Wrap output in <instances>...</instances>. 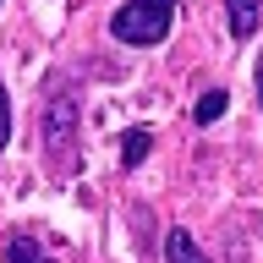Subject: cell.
I'll return each instance as SVG.
<instances>
[{
    "mask_svg": "<svg viewBox=\"0 0 263 263\" xmlns=\"http://www.w3.org/2000/svg\"><path fill=\"white\" fill-rule=\"evenodd\" d=\"M252 82H258V110H263V55H258V71H252Z\"/></svg>",
    "mask_w": 263,
    "mask_h": 263,
    "instance_id": "obj_9",
    "label": "cell"
},
{
    "mask_svg": "<svg viewBox=\"0 0 263 263\" xmlns=\"http://www.w3.org/2000/svg\"><path fill=\"white\" fill-rule=\"evenodd\" d=\"M0 6H6V0H0Z\"/></svg>",
    "mask_w": 263,
    "mask_h": 263,
    "instance_id": "obj_10",
    "label": "cell"
},
{
    "mask_svg": "<svg viewBox=\"0 0 263 263\" xmlns=\"http://www.w3.org/2000/svg\"><path fill=\"white\" fill-rule=\"evenodd\" d=\"M39 143H44L49 176L71 181L82 164V93L77 82H49L39 99Z\"/></svg>",
    "mask_w": 263,
    "mask_h": 263,
    "instance_id": "obj_1",
    "label": "cell"
},
{
    "mask_svg": "<svg viewBox=\"0 0 263 263\" xmlns=\"http://www.w3.org/2000/svg\"><path fill=\"white\" fill-rule=\"evenodd\" d=\"M6 263H55V258L28 236H6Z\"/></svg>",
    "mask_w": 263,
    "mask_h": 263,
    "instance_id": "obj_7",
    "label": "cell"
},
{
    "mask_svg": "<svg viewBox=\"0 0 263 263\" xmlns=\"http://www.w3.org/2000/svg\"><path fill=\"white\" fill-rule=\"evenodd\" d=\"M170 28H176V0H126V6L110 16L115 44H132V49L164 44Z\"/></svg>",
    "mask_w": 263,
    "mask_h": 263,
    "instance_id": "obj_2",
    "label": "cell"
},
{
    "mask_svg": "<svg viewBox=\"0 0 263 263\" xmlns=\"http://www.w3.org/2000/svg\"><path fill=\"white\" fill-rule=\"evenodd\" d=\"M154 154V132L148 126H132V132H121V170H137V164Z\"/></svg>",
    "mask_w": 263,
    "mask_h": 263,
    "instance_id": "obj_5",
    "label": "cell"
},
{
    "mask_svg": "<svg viewBox=\"0 0 263 263\" xmlns=\"http://www.w3.org/2000/svg\"><path fill=\"white\" fill-rule=\"evenodd\" d=\"M159 252H164V263H209V252L192 241V230H181V225H170V230H164Z\"/></svg>",
    "mask_w": 263,
    "mask_h": 263,
    "instance_id": "obj_4",
    "label": "cell"
},
{
    "mask_svg": "<svg viewBox=\"0 0 263 263\" xmlns=\"http://www.w3.org/2000/svg\"><path fill=\"white\" fill-rule=\"evenodd\" d=\"M258 16H263V0H225V28H230V39H252L258 33Z\"/></svg>",
    "mask_w": 263,
    "mask_h": 263,
    "instance_id": "obj_3",
    "label": "cell"
},
{
    "mask_svg": "<svg viewBox=\"0 0 263 263\" xmlns=\"http://www.w3.org/2000/svg\"><path fill=\"white\" fill-rule=\"evenodd\" d=\"M11 143V93H6V82H0V148Z\"/></svg>",
    "mask_w": 263,
    "mask_h": 263,
    "instance_id": "obj_8",
    "label": "cell"
},
{
    "mask_svg": "<svg viewBox=\"0 0 263 263\" xmlns=\"http://www.w3.org/2000/svg\"><path fill=\"white\" fill-rule=\"evenodd\" d=\"M225 110H230V93H225V88H209V93H197L192 121H197V126H214V121H219Z\"/></svg>",
    "mask_w": 263,
    "mask_h": 263,
    "instance_id": "obj_6",
    "label": "cell"
}]
</instances>
